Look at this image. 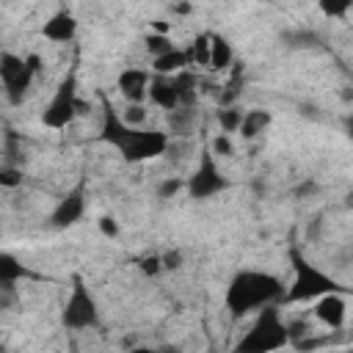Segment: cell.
<instances>
[{"label":"cell","mask_w":353,"mask_h":353,"mask_svg":"<svg viewBox=\"0 0 353 353\" xmlns=\"http://www.w3.org/2000/svg\"><path fill=\"white\" fill-rule=\"evenodd\" d=\"M281 292L279 281L273 276H262V273H240L232 287H229V295H226V303L234 314L240 312H251L262 303H268L270 298H276Z\"/></svg>","instance_id":"6da1fadb"},{"label":"cell","mask_w":353,"mask_h":353,"mask_svg":"<svg viewBox=\"0 0 353 353\" xmlns=\"http://www.w3.org/2000/svg\"><path fill=\"white\" fill-rule=\"evenodd\" d=\"M121 130H124V138L116 141V143L121 146V152L130 160H143V157L163 154L165 146H168V141H165L163 132H141V130H130L124 124H121Z\"/></svg>","instance_id":"7a4b0ae2"},{"label":"cell","mask_w":353,"mask_h":353,"mask_svg":"<svg viewBox=\"0 0 353 353\" xmlns=\"http://www.w3.org/2000/svg\"><path fill=\"white\" fill-rule=\"evenodd\" d=\"M63 323L69 328H88L97 323V306H94V298L88 295V290L80 284V279H74V287H72V295L66 301V309H63Z\"/></svg>","instance_id":"3957f363"},{"label":"cell","mask_w":353,"mask_h":353,"mask_svg":"<svg viewBox=\"0 0 353 353\" xmlns=\"http://www.w3.org/2000/svg\"><path fill=\"white\" fill-rule=\"evenodd\" d=\"M74 99H77V97H74V80L69 77V80L58 88V94L50 99V105H47L41 121H44L47 127H52V130L66 127V124L77 116V110H74Z\"/></svg>","instance_id":"277c9868"},{"label":"cell","mask_w":353,"mask_h":353,"mask_svg":"<svg viewBox=\"0 0 353 353\" xmlns=\"http://www.w3.org/2000/svg\"><path fill=\"white\" fill-rule=\"evenodd\" d=\"M314 320L323 323L325 328H342L347 320V301L336 292H323L314 303Z\"/></svg>","instance_id":"5b68a950"},{"label":"cell","mask_w":353,"mask_h":353,"mask_svg":"<svg viewBox=\"0 0 353 353\" xmlns=\"http://www.w3.org/2000/svg\"><path fill=\"white\" fill-rule=\"evenodd\" d=\"M3 66H0V77H3V83H6V88L14 94V99L30 85V80H33V69L22 61V58H14V55H3V61H0Z\"/></svg>","instance_id":"8992f818"},{"label":"cell","mask_w":353,"mask_h":353,"mask_svg":"<svg viewBox=\"0 0 353 353\" xmlns=\"http://www.w3.org/2000/svg\"><path fill=\"white\" fill-rule=\"evenodd\" d=\"M149 80H152L149 72H143V69H138V66H130V69H124V72L119 74L116 85H119V91H121V97H124L127 102H146Z\"/></svg>","instance_id":"52a82bcc"},{"label":"cell","mask_w":353,"mask_h":353,"mask_svg":"<svg viewBox=\"0 0 353 353\" xmlns=\"http://www.w3.org/2000/svg\"><path fill=\"white\" fill-rule=\"evenodd\" d=\"M146 99H152V102H154L157 108H163V110L176 108V105H179V94H176L174 80L165 77V74L152 77V80H149V88H146Z\"/></svg>","instance_id":"ba28073f"},{"label":"cell","mask_w":353,"mask_h":353,"mask_svg":"<svg viewBox=\"0 0 353 353\" xmlns=\"http://www.w3.org/2000/svg\"><path fill=\"white\" fill-rule=\"evenodd\" d=\"M74 30H77V22H74V17H72V14H66V11L52 14V17L44 22V28H41L44 39H50V41H55V44L69 41V39L74 36Z\"/></svg>","instance_id":"9c48e42d"},{"label":"cell","mask_w":353,"mask_h":353,"mask_svg":"<svg viewBox=\"0 0 353 353\" xmlns=\"http://www.w3.org/2000/svg\"><path fill=\"white\" fill-rule=\"evenodd\" d=\"M190 61H188V52H182V50H168V52H160V55H154V61H152V72L154 74H165V77H171V74H176V72H182L185 66H188Z\"/></svg>","instance_id":"30bf717a"},{"label":"cell","mask_w":353,"mask_h":353,"mask_svg":"<svg viewBox=\"0 0 353 353\" xmlns=\"http://www.w3.org/2000/svg\"><path fill=\"white\" fill-rule=\"evenodd\" d=\"M232 61H234L232 44L226 39H221V36H210V63L207 66L215 69V72H223V69L232 66Z\"/></svg>","instance_id":"8fae6325"},{"label":"cell","mask_w":353,"mask_h":353,"mask_svg":"<svg viewBox=\"0 0 353 353\" xmlns=\"http://www.w3.org/2000/svg\"><path fill=\"white\" fill-rule=\"evenodd\" d=\"M168 113V127H171V132L174 135H190V130H193V121H196V113H193V105H176V108H171V110H165Z\"/></svg>","instance_id":"7c38bea8"},{"label":"cell","mask_w":353,"mask_h":353,"mask_svg":"<svg viewBox=\"0 0 353 353\" xmlns=\"http://www.w3.org/2000/svg\"><path fill=\"white\" fill-rule=\"evenodd\" d=\"M270 124V113L268 110H245L243 113V119H240V127H237V132L243 135V138H256L259 132H265V127Z\"/></svg>","instance_id":"4fadbf2b"},{"label":"cell","mask_w":353,"mask_h":353,"mask_svg":"<svg viewBox=\"0 0 353 353\" xmlns=\"http://www.w3.org/2000/svg\"><path fill=\"white\" fill-rule=\"evenodd\" d=\"M149 121V108L146 102H127L119 113V124L130 127V130H141Z\"/></svg>","instance_id":"5bb4252c"},{"label":"cell","mask_w":353,"mask_h":353,"mask_svg":"<svg viewBox=\"0 0 353 353\" xmlns=\"http://www.w3.org/2000/svg\"><path fill=\"white\" fill-rule=\"evenodd\" d=\"M80 212H83V199L74 193V196H69L66 201H61V207L55 210L52 221H55L58 226H69V223H74V221L80 218Z\"/></svg>","instance_id":"9a60e30c"},{"label":"cell","mask_w":353,"mask_h":353,"mask_svg":"<svg viewBox=\"0 0 353 353\" xmlns=\"http://www.w3.org/2000/svg\"><path fill=\"white\" fill-rule=\"evenodd\" d=\"M188 61H193L196 66H207L210 63V36L207 33L196 36V41H193V47L188 52Z\"/></svg>","instance_id":"2e32d148"},{"label":"cell","mask_w":353,"mask_h":353,"mask_svg":"<svg viewBox=\"0 0 353 353\" xmlns=\"http://www.w3.org/2000/svg\"><path fill=\"white\" fill-rule=\"evenodd\" d=\"M240 119H243V110H240V108H221V110H218L221 132H237Z\"/></svg>","instance_id":"e0dca14e"},{"label":"cell","mask_w":353,"mask_h":353,"mask_svg":"<svg viewBox=\"0 0 353 353\" xmlns=\"http://www.w3.org/2000/svg\"><path fill=\"white\" fill-rule=\"evenodd\" d=\"M210 149H212V154H218V157H232V154H234V143H232L229 132H218V135L212 138Z\"/></svg>","instance_id":"ac0fdd59"},{"label":"cell","mask_w":353,"mask_h":353,"mask_svg":"<svg viewBox=\"0 0 353 353\" xmlns=\"http://www.w3.org/2000/svg\"><path fill=\"white\" fill-rule=\"evenodd\" d=\"M182 188H185V179H182V176H165V179L157 185V196H160V199H174Z\"/></svg>","instance_id":"d6986e66"},{"label":"cell","mask_w":353,"mask_h":353,"mask_svg":"<svg viewBox=\"0 0 353 353\" xmlns=\"http://www.w3.org/2000/svg\"><path fill=\"white\" fill-rule=\"evenodd\" d=\"M146 50H149L152 55H160V52L174 50V44H171L168 36H163V33H152V36H146Z\"/></svg>","instance_id":"ffe728a7"},{"label":"cell","mask_w":353,"mask_h":353,"mask_svg":"<svg viewBox=\"0 0 353 353\" xmlns=\"http://www.w3.org/2000/svg\"><path fill=\"white\" fill-rule=\"evenodd\" d=\"M350 3L353 0H320V8L328 14V17H345L350 11Z\"/></svg>","instance_id":"44dd1931"},{"label":"cell","mask_w":353,"mask_h":353,"mask_svg":"<svg viewBox=\"0 0 353 353\" xmlns=\"http://www.w3.org/2000/svg\"><path fill=\"white\" fill-rule=\"evenodd\" d=\"M22 273V268L11 259V256H6V254H0V281H8V279H17Z\"/></svg>","instance_id":"7402d4cb"},{"label":"cell","mask_w":353,"mask_h":353,"mask_svg":"<svg viewBox=\"0 0 353 353\" xmlns=\"http://www.w3.org/2000/svg\"><path fill=\"white\" fill-rule=\"evenodd\" d=\"M160 265H163V270H176V268H182V251L168 248L165 254H160Z\"/></svg>","instance_id":"603a6c76"},{"label":"cell","mask_w":353,"mask_h":353,"mask_svg":"<svg viewBox=\"0 0 353 353\" xmlns=\"http://www.w3.org/2000/svg\"><path fill=\"white\" fill-rule=\"evenodd\" d=\"M0 185L3 188H19L22 185V174L17 168H3L0 171Z\"/></svg>","instance_id":"cb8c5ba5"},{"label":"cell","mask_w":353,"mask_h":353,"mask_svg":"<svg viewBox=\"0 0 353 353\" xmlns=\"http://www.w3.org/2000/svg\"><path fill=\"white\" fill-rule=\"evenodd\" d=\"M99 232H102L105 237H116V234H119V223H116V218L102 215V218H99Z\"/></svg>","instance_id":"d4e9b609"},{"label":"cell","mask_w":353,"mask_h":353,"mask_svg":"<svg viewBox=\"0 0 353 353\" xmlns=\"http://www.w3.org/2000/svg\"><path fill=\"white\" fill-rule=\"evenodd\" d=\"M141 270H143L146 276H157V273L163 270V265H160V256H146V259L141 262Z\"/></svg>","instance_id":"484cf974"},{"label":"cell","mask_w":353,"mask_h":353,"mask_svg":"<svg viewBox=\"0 0 353 353\" xmlns=\"http://www.w3.org/2000/svg\"><path fill=\"white\" fill-rule=\"evenodd\" d=\"M168 30H171V25H168L165 19H154V22H152V33H163V36H168Z\"/></svg>","instance_id":"4316f807"}]
</instances>
